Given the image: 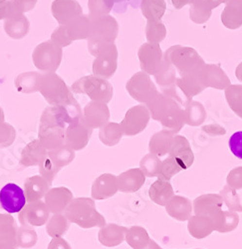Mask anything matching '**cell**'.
<instances>
[{"instance_id":"d4e9b609","label":"cell","mask_w":242,"mask_h":249,"mask_svg":"<svg viewBox=\"0 0 242 249\" xmlns=\"http://www.w3.org/2000/svg\"><path fill=\"white\" fill-rule=\"evenodd\" d=\"M15 11V8L12 4V1L8 0H0V19L6 18Z\"/></svg>"},{"instance_id":"603a6c76","label":"cell","mask_w":242,"mask_h":249,"mask_svg":"<svg viewBox=\"0 0 242 249\" xmlns=\"http://www.w3.org/2000/svg\"><path fill=\"white\" fill-rule=\"evenodd\" d=\"M228 143L231 153L236 158L242 160V131L232 134Z\"/></svg>"},{"instance_id":"2e32d148","label":"cell","mask_w":242,"mask_h":249,"mask_svg":"<svg viewBox=\"0 0 242 249\" xmlns=\"http://www.w3.org/2000/svg\"><path fill=\"white\" fill-rule=\"evenodd\" d=\"M69 225L70 221L64 214L54 213L47 222V233L53 238L61 237L68 231Z\"/></svg>"},{"instance_id":"6da1fadb","label":"cell","mask_w":242,"mask_h":249,"mask_svg":"<svg viewBox=\"0 0 242 249\" xmlns=\"http://www.w3.org/2000/svg\"><path fill=\"white\" fill-rule=\"evenodd\" d=\"M64 215L70 222L83 228L103 227L106 225L105 218L96 210L94 200L87 197L73 199L64 211Z\"/></svg>"},{"instance_id":"e0dca14e","label":"cell","mask_w":242,"mask_h":249,"mask_svg":"<svg viewBox=\"0 0 242 249\" xmlns=\"http://www.w3.org/2000/svg\"><path fill=\"white\" fill-rule=\"evenodd\" d=\"M123 133H124L123 129L119 124L109 123V124H106L104 127L101 128L99 136H100L101 142H102L104 144L112 147L120 142L121 137L123 136Z\"/></svg>"},{"instance_id":"83f0119b","label":"cell","mask_w":242,"mask_h":249,"mask_svg":"<svg viewBox=\"0 0 242 249\" xmlns=\"http://www.w3.org/2000/svg\"><path fill=\"white\" fill-rule=\"evenodd\" d=\"M129 0H114V3H121V2H128Z\"/></svg>"},{"instance_id":"9c48e42d","label":"cell","mask_w":242,"mask_h":249,"mask_svg":"<svg viewBox=\"0 0 242 249\" xmlns=\"http://www.w3.org/2000/svg\"><path fill=\"white\" fill-rule=\"evenodd\" d=\"M48 157V150L40 142L39 140H33L23 149L19 167L21 169L29 168L32 165H39Z\"/></svg>"},{"instance_id":"7402d4cb","label":"cell","mask_w":242,"mask_h":249,"mask_svg":"<svg viewBox=\"0 0 242 249\" xmlns=\"http://www.w3.org/2000/svg\"><path fill=\"white\" fill-rule=\"evenodd\" d=\"M15 139V131L8 124H0V148H6L12 144Z\"/></svg>"},{"instance_id":"ac0fdd59","label":"cell","mask_w":242,"mask_h":249,"mask_svg":"<svg viewBox=\"0 0 242 249\" xmlns=\"http://www.w3.org/2000/svg\"><path fill=\"white\" fill-rule=\"evenodd\" d=\"M48 157L59 168H63L75 159V151L68 147L67 144H63L57 149L48 150Z\"/></svg>"},{"instance_id":"52a82bcc","label":"cell","mask_w":242,"mask_h":249,"mask_svg":"<svg viewBox=\"0 0 242 249\" xmlns=\"http://www.w3.org/2000/svg\"><path fill=\"white\" fill-rule=\"evenodd\" d=\"M110 119L109 108L106 103L91 102L85 107L82 120L87 127L91 129H101Z\"/></svg>"},{"instance_id":"5b68a950","label":"cell","mask_w":242,"mask_h":249,"mask_svg":"<svg viewBox=\"0 0 242 249\" xmlns=\"http://www.w3.org/2000/svg\"><path fill=\"white\" fill-rule=\"evenodd\" d=\"M93 129L87 127L82 118L71 123L65 130V144L72 150L84 149L92 137Z\"/></svg>"},{"instance_id":"7a4b0ae2","label":"cell","mask_w":242,"mask_h":249,"mask_svg":"<svg viewBox=\"0 0 242 249\" xmlns=\"http://www.w3.org/2000/svg\"><path fill=\"white\" fill-rule=\"evenodd\" d=\"M39 90L51 106H64L76 101L63 80L53 73L41 78Z\"/></svg>"},{"instance_id":"3957f363","label":"cell","mask_w":242,"mask_h":249,"mask_svg":"<svg viewBox=\"0 0 242 249\" xmlns=\"http://www.w3.org/2000/svg\"><path fill=\"white\" fill-rule=\"evenodd\" d=\"M72 90L78 94L87 95L95 102L106 104L111 100L113 94L112 86L108 81L93 76L80 79L72 86Z\"/></svg>"},{"instance_id":"d6986e66","label":"cell","mask_w":242,"mask_h":249,"mask_svg":"<svg viewBox=\"0 0 242 249\" xmlns=\"http://www.w3.org/2000/svg\"><path fill=\"white\" fill-rule=\"evenodd\" d=\"M17 230L13 217L0 214V239L10 241L16 244ZM17 246V245H16Z\"/></svg>"},{"instance_id":"277c9868","label":"cell","mask_w":242,"mask_h":249,"mask_svg":"<svg viewBox=\"0 0 242 249\" xmlns=\"http://www.w3.org/2000/svg\"><path fill=\"white\" fill-rule=\"evenodd\" d=\"M27 199L24 191L15 183H7L0 191V205L8 213H18L21 212Z\"/></svg>"},{"instance_id":"4fadbf2b","label":"cell","mask_w":242,"mask_h":249,"mask_svg":"<svg viewBox=\"0 0 242 249\" xmlns=\"http://www.w3.org/2000/svg\"><path fill=\"white\" fill-rule=\"evenodd\" d=\"M126 231L127 230L125 227L115 224H108L103 226L102 230L100 231L98 238L104 246L114 247L124 240Z\"/></svg>"},{"instance_id":"8fae6325","label":"cell","mask_w":242,"mask_h":249,"mask_svg":"<svg viewBox=\"0 0 242 249\" xmlns=\"http://www.w3.org/2000/svg\"><path fill=\"white\" fill-rule=\"evenodd\" d=\"M118 190L117 178L111 174H104L94 181L92 185V197L103 200L113 196Z\"/></svg>"},{"instance_id":"cb8c5ba5","label":"cell","mask_w":242,"mask_h":249,"mask_svg":"<svg viewBox=\"0 0 242 249\" xmlns=\"http://www.w3.org/2000/svg\"><path fill=\"white\" fill-rule=\"evenodd\" d=\"M37 0H13L12 4L18 12H25L31 10L35 4Z\"/></svg>"},{"instance_id":"44dd1931","label":"cell","mask_w":242,"mask_h":249,"mask_svg":"<svg viewBox=\"0 0 242 249\" xmlns=\"http://www.w3.org/2000/svg\"><path fill=\"white\" fill-rule=\"evenodd\" d=\"M61 168H59L54 161L47 157L41 163L39 164V173L49 184H51L56 177V175L60 172Z\"/></svg>"},{"instance_id":"8992f818","label":"cell","mask_w":242,"mask_h":249,"mask_svg":"<svg viewBox=\"0 0 242 249\" xmlns=\"http://www.w3.org/2000/svg\"><path fill=\"white\" fill-rule=\"evenodd\" d=\"M49 213L50 211L45 202L41 200L29 202L19 213V221L23 226H41L48 221Z\"/></svg>"},{"instance_id":"5bb4252c","label":"cell","mask_w":242,"mask_h":249,"mask_svg":"<svg viewBox=\"0 0 242 249\" xmlns=\"http://www.w3.org/2000/svg\"><path fill=\"white\" fill-rule=\"evenodd\" d=\"M109 51L105 48L103 50V54L100 55L99 58L95 61L94 63V74L97 76H101L104 78H110L116 71L117 64V50H115L110 56H107Z\"/></svg>"},{"instance_id":"ffe728a7","label":"cell","mask_w":242,"mask_h":249,"mask_svg":"<svg viewBox=\"0 0 242 249\" xmlns=\"http://www.w3.org/2000/svg\"><path fill=\"white\" fill-rule=\"evenodd\" d=\"M37 242V234L31 227L23 226L18 228L16 234V245L21 248H31Z\"/></svg>"},{"instance_id":"484cf974","label":"cell","mask_w":242,"mask_h":249,"mask_svg":"<svg viewBox=\"0 0 242 249\" xmlns=\"http://www.w3.org/2000/svg\"><path fill=\"white\" fill-rule=\"evenodd\" d=\"M48 249H71V246L63 238L55 237L50 241L48 245Z\"/></svg>"},{"instance_id":"7c38bea8","label":"cell","mask_w":242,"mask_h":249,"mask_svg":"<svg viewBox=\"0 0 242 249\" xmlns=\"http://www.w3.org/2000/svg\"><path fill=\"white\" fill-rule=\"evenodd\" d=\"M49 183L41 177L34 176L28 178L24 183V193L28 202L41 200L49 191Z\"/></svg>"},{"instance_id":"4316f807","label":"cell","mask_w":242,"mask_h":249,"mask_svg":"<svg viewBox=\"0 0 242 249\" xmlns=\"http://www.w3.org/2000/svg\"><path fill=\"white\" fill-rule=\"evenodd\" d=\"M0 249H17V246L10 241L0 239Z\"/></svg>"},{"instance_id":"9a60e30c","label":"cell","mask_w":242,"mask_h":249,"mask_svg":"<svg viewBox=\"0 0 242 249\" xmlns=\"http://www.w3.org/2000/svg\"><path fill=\"white\" fill-rule=\"evenodd\" d=\"M140 176H142V174L137 170H132L124 174H121L117 178L118 189L124 193H130L139 189L140 185L143 184V178Z\"/></svg>"},{"instance_id":"30bf717a","label":"cell","mask_w":242,"mask_h":249,"mask_svg":"<svg viewBox=\"0 0 242 249\" xmlns=\"http://www.w3.org/2000/svg\"><path fill=\"white\" fill-rule=\"evenodd\" d=\"M72 200L73 195L66 188L51 189L45 196V203L52 213H61Z\"/></svg>"},{"instance_id":"ba28073f","label":"cell","mask_w":242,"mask_h":249,"mask_svg":"<svg viewBox=\"0 0 242 249\" xmlns=\"http://www.w3.org/2000/svg\"><path fill=\"white\" fill-rule=\"evenodd\" d=\"M38 136V140L47 150L57 149L65 144V129L57 124L40 123Z\"/></svg>"}]
</instances>
